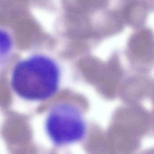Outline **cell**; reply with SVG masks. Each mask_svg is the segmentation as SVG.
<instances>
[{
	"label": "cell",
	"instance_id": "2",
	"mask_svg": "<svg viewBox=\"0 0 154 154\" xmlns=\"http://www.w3.org/2000/svg\"><path fill=\"white\" fill-rule=\"evenodd\" d=\"M45 130L51 142L57 146H68L82 140L87 131L83 112L70 103H60L48 112Z\"/></svg>",
	"mask_w": 154,
	"mask_h": 154
},
{
	"label": "cell",
	"instance_id": "1",
	"mask_svg": "<svg viewBox=\"0 0 154 154\" xmlns=\"http://www.w3.org/2000/svg\"><path fill=\"white\" fill-rule=\"evenodd\" d=\"M61 70L57 62L46 54L37 53L16 63L11 77V85L20 99L41 102L50 99L59 89Z\"/></svg>",
	"mask_w": 154,
	"mask_h": 154
},
{
	"label": "cell",
	"instance_id": "3",
	"mask_svg": "<svg viewBox=\"0 0 154 154\" xmlns=\"http://www.w3.org/2000/svg\"><path fill=\"white\" fill-rule=\"evenodd\" d=\"M14 48V40L11 33L0 28V66L9 58Z\"/></svg>",
	"mask_w": 154,
	"mask_h": 154
}]
</instances>
